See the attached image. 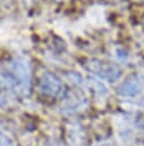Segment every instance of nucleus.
Here are the masks:
<instances>
[{
	"label": "nucleus",
	"instance_id": "7ed1b4c3",
	"mask_svg": "<svg viewBox=\"0 0 144 146\" xmlns=\"http://www.w3.org/2000/svg\"><path fill=\"white\" fill-rule=\"evenodd\" d=\"M90 70L93 71L94 74L98 76L108 80L110 82L116 81L119 78V70L108 63H102V62H95V63H90Z\"/></svg>",
	"mask_w": 144,
	"mask_h": 146
},
{
	"label": "nucleus",
	"instance_id": "f03ea898",
	"mask_svg": "<svg viewBox=\"0 0 144 146\" xmlns=\"http://www.w3.org/2000/svg\"><path fill=\"white\" fill-rule=\"evenodd\" d=\"M62 84L60 80L52 73L45 72L40 79V90L49 96H58L61 92Z\"/></svg>",
	"mask_w": 144,
	"mask_h": 146
},
{
	"label": "nucleus",
	"instance_id": "423d86ee",
	"mask_svg": "<svg viewBox=\"0 0 144 146\" xmlns=\"http://www.w3.org/2000/svg\"><path fill=\"white\" fill-rule=\"evenodd\" d=\"M59 1H62V0H59Z\"/></svg>",
	"mask_w": 144,
	"mask_h": 146
},
{
	"label": "nucleus",
	"instance_id": "39448f33",
	"mask_svg": "<svg viewBox=\"0 0 144 146\" xmlns=\"http://www.w3.org/2000/svg\"><path fill=\"white\" fill-rule=\"evenodd\" d=\"M0 146H14V144L7 136L0 133Z\"/></svg>",
	"mask_w": 144,
	"mask_h": 146
},
{
	"label": "nucleus",
	"instance_id": "20e7f679",
	"mask_svg": "<svg viewBox=\"0 0 144 146\" xmlns=\"http://www.w3.org/2000/svg\"><path fill=\"white\" fill-rule=\"evenodd\" d=\"M121 90L124 95H134L138 91V84L135 81H129L122 86Z\"/></svg>",
	"mask_w": 144,
	"mask_h": 146
},
{
	"label": "nucleus",
	"instance_id": "f257e3e1",
	"mask_svg": "<svg viewBox=\"0 0 144 146\" xmlns=\"http://www.w3.org/2000/svg\"><path fill=\"white\" fill-rule=\"evenodd\" d=\"M9 84L15 86L22 92H26L29 89L31 72L28 64L23 59H16L11 64V72L9 73Z\"/></svg>",
	"mask_w": 144,
	"mask_h": 146
}]
</instances>
